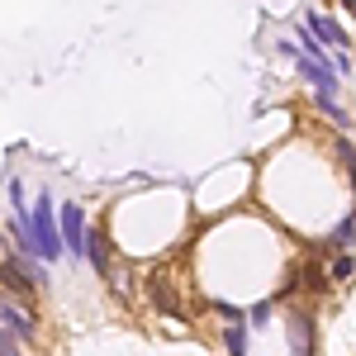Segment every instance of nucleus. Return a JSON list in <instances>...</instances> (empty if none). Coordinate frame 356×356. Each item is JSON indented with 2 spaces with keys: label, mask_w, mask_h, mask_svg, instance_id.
Returning a JSON list of instances; mask_svg holds the SVG:
<instances>
[{
  "label": "nucleus",
  "mask_w": 356,
  "mask_h": 356,
  "mask_svg": "<svg viewBox=\"0 0 356 356\" xmlns=\"http://www.w3.org/2000/svg\"><path fill=\"white\" fill-rule=\"evenodd\" d=\"M347 5H352V10H356V0H347Z\"/></svg>",
  "instance_id": "obj_13"
},
{
  "label": "nucleus",
  "mask_w": 356,
  "mask_h": 356,
  "mask_svg": "<svg viewBox=\"0 0 356 356\" xmlns=\"http://www.w3.org/2000/svg\"><path fill=\"white\" fill-rule=\"evenodd\" d=\"M290 342H295V356H314V347H318V342H314V323H309L304 314L290 318Z\"/></svg>",
  "instance_id": "obj_6"
},
{
  "label": "nucleus",
  "mask_w": 356,
  "mask_h": 356,
  "mask_svg": "<svg viewBox=\"0 0 356 356\" xmlns=\"http://www.w3.org/2000/svg\"><path fill=\"white\" fill-rule=\"evenodd\" d=\"M0 318H5V328L15 332L19 342H29V337H33V318H29V314H24V309H19V304L0 300Z\"/></svg>",
  "instance_id": "obj_5"
},
{
  "label": "nucleus",
  "mask_w": 356,
  "mask_h": 356,
  "mask_svg": "<svg viewBox=\"0 0 356 356\" xmlns=\"http://www.w3.org/2000/svg\"><path fill=\"white\" fill-rule=\"evenodd\" d=\"M24 223H29V238H33V247H38V257H43V261H57V252H62V219H53L48 191L33 200V209L24 214Z\"/></svg>",
  "instance_id": "obj_1"
},
{
  "label": "nucleus",
  "mask_w": 356,
  "mask_h": 356,
  "mask_svg": "<svg viewBox=\"0 0 356 356\" xmlns=\"http://www.w3.org/2000/svg\"><path fill=\"white\" fill-rule=\"evenodd\" d=\"M304 29H314L318 43H328V48H337V53H347V29H342V24H332V19H323V15H309Z\"/></svg>",
  "instance_id": "obj_4"
},
{
  "label": "nucleus",
  "mask_w": 356,
  "mask_h": 356,
  "mask_svg": "<svg viewBox=\"0 0 356 356\" xmlns=\"http://www.w3.org/2000/svg\"><path fill=\"white\" fill-rule=\"evenodd\" d=\"M0 356H19V337L15 332H0Z\"/></svg>",
  "instance_id": "obj_11"
},
{
  "label": "nucleus",
  "mask_w": 356,
  "mask_h": 356,
  "mask_svg": "<svg viewBox=\"0 0 356 356\" xmlns=\"http://www.w3.org/2000/svg\"><path fill=\"white\" fill-rule=\"evenodd\" d=\"M337 152H342V162H347V176H352V191H356V147L342 138V143H337Z\"/></svg>",
  "instance_id": "obj_10"
},
{
  "label": "nucleus",
  "mask_w": 356,
  "mask_h": 356,
  "mask_svg": "<svg viewBox=\"0 0 356 356\" xmlns=\"http://www.w3.org/2000/svg\"><path fill=\"white\" fill-rule=\"evenodd\" d=\"M328 275H332V285H342V280H352V275H356V252H352V247H337V252H332Z\"/></svg>",
  "instance_id": "obj_7"
},
{
  "label": "nucleus",
  "mask_w": 356,
  "mask_h": 356,
  "mask_svg": "<svg viewBox=\"0 0 356 356\" xmlns=\"http://www.w3.org/2000/svg\"><path fill=\"white\" fill-rule=\"evenodd\" d=\"M300 72H304V81L318 90V100H337V76H332L323 62H314V57H300Z\"/></svg>",
  "instance_id": "obj_3"
},
{
  "label": "nucleus",
  "mask_w": 356,
  "mask_h": 356,
  "mask_svg": "<svg viewBox=\"0 0 356 356\" xmlns=\"http://www.w3.org/2000/svg\"><path fill=\"white\" fill-rule=\"evenodd\" d=\"M223 347L233 356H247V328L243 323H228V328H223Z\"/></svg>",
  "instance_id": "obj_9"
},
{
  "label": "nucleus",
  "mask_w": 356,
  "mask_h": 356,
  "mask_svg": "<svg viewBox=\"0 0 356 356\" xmlns=\"http://www.w3.org/2000/svg\"><path fill=\"white\" fill-rule=\"evenodd\" d=\"M62 238H67V247H72L76 257L90 252V228L81 223V204H67V209H62Z\"/></svg>",
  "instance_id": "obj_2"
},
{
  "label": "nucleus",
  "mask_w": 356,
  "mask_h": 356,
  "mask_svg": "<svg viewBox=\"0 0 356 356\" xmlns=\"http://www.w3.org/2000/svg\"><path fill=\"white\" fill-rule=\"evenodd\" d=\"M352 243H356V209L332 228V238H328V247H352Z\"/></svg>",
  "instance_id": "obj_8"
},
{
  "label": "nucleus",
  "mask_w": 356,
  "mask_h": 356,
  "mask_svg": "<svg viewBox=\"0 0 356 356\" xmlns=\"http://www.w3.org/2000/svg\"><path fill=\"white\" fill-rule=\"evenodd\" d=\"M214 309H219V314H223V318H228V323H243V309H238V304H214Z\"/></svg>",
  "instance_id": "obj_12"
}]
</instances>
